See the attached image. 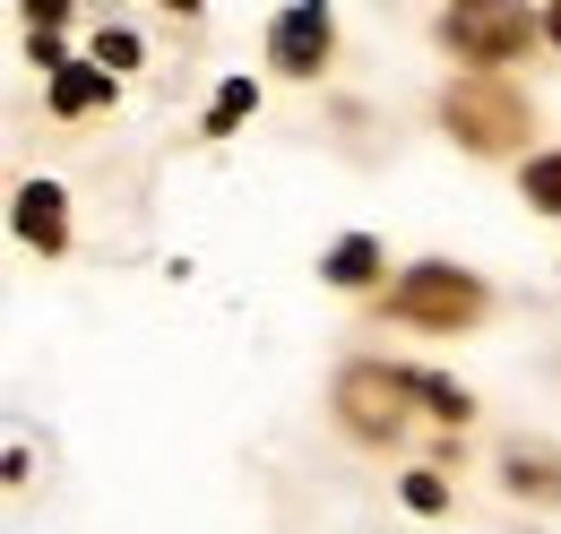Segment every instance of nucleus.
<instances>
[{"label":"nucleus","mask_w":561,"mask_h":534,"mask_svg":"<svg viewBox=\"0 0 561 534\" xmlns=\"http://www.w3.org/2000/svg\"><path fill=\"white\" fill-rule=\"evenodd\" d=\"M501 483H510L518 500H561V457L553 449H510V457H501Z\"/></svg>","instance_id":"7"},{"label":"nucleus","mask_w":561,"mask_h":534,"mask_svg":"<svg viewBox=\"0 0 561 534\" xmlns=\"http://www.w3.org/2000/svg\"><path fill=\"white\" fill-rule=\"evenodd\" d=\"M95 61H104V78H113V69H130V61H139V44H130V35H113V26H104V35H95Z\"/></svg>","instance_id":"14"},{"label":"nucleus","mask_w":561,"mask_h":534,"mask_svg":"<svg viewBox=\"0 0 561 534\" xmlns=\"http://www.w3.org/2000/svg\"><path fill=\"white\" fill-rule=\"evenodd\" d=\"M536 35H545V18H527V9H492V0L440 18V44H449L458 61H476V78H501V61H518Z\"/></svg>","instance_id":"3"},{"label":"nucleus","mask_w":561,"mask_h":534,"mask_svg":"<svg viewBox=\"0 0 561 534\" xmlns=\"http://www.w3.org/2000/svg\"><path fill=\"white\" fill-rule=\"evenodd\" d=\"M329 44H337V18L329 9H277V26H268V61L285 69V78H320L329 69Z\"/></svg>","instance_id":"5"},{"label":"nucleus","mask_w":561,"mask_h":534,"mask_svg":"<svg viewBox=\"0 0 561 534\" xmlns=\"http://www.w3.org/2000/svg\"><path fill=\"white\" fill-rule=\"evenodd\" d=\"M95 95H113V78H104V69H61V78H53V104H61V113H87Z\"/></svg>","instance_id":"12"},{"label":"nucleus","mask_w":561,"mask_h":534,"mask_svg":"<svg viewBox=\"0 0 561 534\" xmlns=\"http://www.w3.org/2000/svg\"><path fill=\"white\" fill-rule=\"evenodd\" d=\"M407 388L423 397V414H440V422H467L476 405H467V388H449L440 371H407Z\"/></svg>","instance_id":"10"},{"label":"nucleus","mask_w":561,"mask_h":534,"mask_svg":"<svg viewBox=\"0 0 561 534\" xmlns=\"http://www.w3.org/2000/svg\"><path fill=\"white\" fill-rule=\"evenodd\" d=\"M545 35H553V44H561V9H545Z\"/></svg>","instance_id":"15"},{"label":"nucleus","mask_w":561,"mask_h":534,"mask_svg":"<svg viewBox=\"0 0 561 534\" xmlns=\"http://www.w3.org/2000/svg\"><path fill=\"white\" fill-rule=\"evenodd\" d=\"M18 242H35V251H61V242H70V216H61V190H53V182H26V190H18Z\"/></svg>","instance_id":"6"},{"label":"nucleus","mask_w":561,"mask_h":534,"mask_svg":"<svg viewBox=\"0 0 561 534\" xmlns=\"http://www.w3.org/2000/svg\"><path fill=\"white\" fill-rule=\"evenodd\" d=\"M389 320H407V328H440V336H458V328H476L484 320V285L467 276V267H407L398 285H389Z\"/></svg>","instance_id":"2"},{"label":"nucleus","mask_w":561,"mask_h":534,"mask_svg":"<svg viewBox=\"0 0 561 534\" xmlns=\"http://www.w3.org/2000/svg\"><path fill=\"white\" fill-rule=\"evenodd\" d=\"M440 121L458 147H476V155H510V147H527V95L510 86V78H458L449 95H440Z\"/></svg>","instance_id":"1"},{"label":"nucleus","mask_w":561,"mask_h":534,"mask_svg":"<svg viewBox=\"0 0 561 534\" xmlns=\"http://www.w3.org/2000/svg\"><path fill=\"white\" fill-rule=\"evenodd\" d=\"M518 190H527V207L561 216V147H553V155H527V182H518Z\"/></svg>","instance_id":"11"},{"label":"nucleus","mask_w":561,"mask_h":534,"mask_svg":"<svg viewBox=\"0 0 561 534\" xmlns=\"http://www.w3.org/2000/svg\"><path fill=\"white\" fill-rule=\"evenodd\" d=\"M251 104H260V86H251V78H225V86H216V104H208V138L242 130V121H251Z\"/></svg>","instance_id":"9"},{"label":"nucleus","mask_w":561,"mask_h":534,"mask_svg":"<svg viewBox=\"0 0 561 534\" xmlns=\"http://www.w3.org/2000/svg\"><path fill=\"white\" fill-rule=\"evenodd\" d=\"M407 509H423V518H440V509H449V483H440L432 466H423V474H407Z\"/></svg>","instance_id":"13"},{"label":"nucleus","mask_w":561,"mask_h":534,"mask_svg":"<svg viewBox=\"0 0 561 534\" xmlns=\"http://www.w3.org/2000/svg\"><path fill=\"white\" fill-rule=\"evenodd\" d=\"M320 276H329V285H371V276H380V242H371V233H346V242L320 259Z\"/></svg>","instance_id":"8"},{"label":"nucleus","mask_w":561,"mask_h":534,"mask_svg":"<svg viewBox=\"0 0 561 534\" xmlns=\"http://www.w3.org/2000/svg\"><path fill=\"white\" fill-rule=\"evenodd\" d=\"M407 371H380V362H354L346 380H337V414H346L354 440H398L407 431Z\"/></svg>","instance_id":"4"}]
</instances>
